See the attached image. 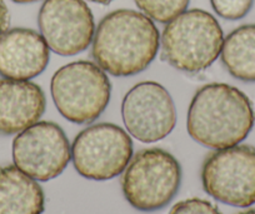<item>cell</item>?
<instances>
[{"mask_svg": "<svg viewBox=\"0 0 255 214\" xmlns=\"http://www.w3.org/2000/svg\"><path fill=\"white\" fill-rule=\"evenodd\" d=\"M180 184V163L173 154L161 148L139 151L122 177L125 199L140 212L165 208L178 194Z\"/></svg>", "mask_w": 255, "mask_h": 214, "instance_id": "obj_5", "label": "cell"}, {"mask_svg": "<svg viewBox=\"0 0 255 214\" xmlns=\"http://www.w3.org/2000/svg\"><path fill=\"white\" fill-rule=\"evenodd\" d=\"M93 3H98V4H102V5H108L113 1V0H90Z\"/></svg>", "mask_w": 255, "mask_h": 214, "instance_id": "obj_20", "label": "cell"}, {"mask_svg": "<svg viewBox=\"0 0 255 214\" xmlns=\"http://www.w3.org/2000/svg\"><path fill=\"white\" fill-rule=\"evenodd\" d=\"M190 0H135L138 8L153 20L166 24L186 10Z\"/></svg>", "mask_w": 255, "mask_h": 214, "instance_id": "obj_15", "label": "cell"}, {"mask_svg": "<svg viewBox=\"0 0 255 214\" xmlns=\"http://www.w3.org/2000/svg\"><path fill=\"white\" fill-rule=\"evenodd\" d=\"M92 44L93 58L103 70L114 77H130L155 59L160 34L145 14L119 9L100 20Z\"/></svg>", "mask_w": 255, "mask_h": 214, "instance_id": "obj_1", "label": "cell"}, {"mask_svg": "<svg viewBox=\"0 0 255 214\" xmlns=\"http://www.w3.org/2000/svg\"><path fill=\"white\" fill-rule=\"evenodd\" d=\"M125 128L135 139L154 143L168 137L176 124V109L168 90L156 82H140L122 103Z\"/></svg>", "mask_w": 255, "mask_h": 214, "instance_id": "obj_9", "label": "cell"}, {"mask_svg": "<svg viewBox=\"0 0 255 214\" xmlns=\"http://www.w3.org/2000/svg\"><path fill=\"white\" fill-rule=\"evenodd\" d=\"M9 21H10V15H9L8 6L4 3V0H0V35L8 30Z\"/></svg>", "mask_w": 255, "mask_h": 214, "instance_id": "obj_18", "label": "cell"}, {"mask_svg": "<svg viewBox=\"0 0 255 214\" xmlns=\"http://www.w3.org/2000/svg\"><path fill=\"white\" fill-rule=\"evenodd\" d=\"M50 92L56 109L65 119L74 124H88L107 109L112 84L98 64L78 60L55 71Z\"/></svg>", "mask_w": 255, "mask_h": 214, "instance_id": "obj_4", "label": "cell"}, {"mask_svg": "<svg viewBox=\"0 0 255 214\" xmlns=\"http://www.w3.org/2000/svg\"><path fill=\"white\" fill-rule=\"evenodd\" d=\"M204 191L215 201L247 208L255 203V147L242 144L217 149L202 167Z\"/></svg>", "mask_w": 255, "mask_h": 214, "instance_id": "obj_7", "label": "cell"}, {"mask_svg": "<svg viewBox=\"0 0 255 214\" xmlns=\"http://www.w3.org/2000/svg\"><path fill=\"white\" fill-rule=\"evenodd\" d=\"M220 55L232 77L255 83V24H245L230 31L224 39Z\"/></svg>", "mask_w": 255, "mask_h": 214, "instance_id": "obj_14", "label": "cell"}, {"mask_svg": "<svg viewBox=\"0 0 255 214\" xmlns=\"http://www.w3.org/2000/svg\"><path fill=\"white\" fill-rule=\"evenodd\" d=\"M11 1L18 4H29V3H35V1H39V0H11Z\"/></svg>", "mask_w": 255, "mask_h": 214, "instance_id": "obj_19", "label": "cell"}, {"mask_svg": "<svg viewBox=\"0 0 255 214\" xmlns=\"http://www.w3.org/2000/svg\"><path fill=\"white\" fill-rule=\"evenodd\" d=\"M133 158V142L119 125L99 123L83 129L72 144L78 173L90 181H109L122 174Z\"/></svg>", "mask_w": 255, "mask_h": 214, "instance_id": "obj_6", "label": "cell"}, {"mask_svg": "<svg viewBox=\"0 0 255 214\" xmlns=\"http://www.w3.org/2000/svg\"><path fill=\"white\" fill-rule=\"evenodd\" d=\"M224 34L215 16L202 9L185 10L161 34V58L178 70L198 74L222 53Z\"/></svg>", "mask_w": 255, "mask_h": 214, "instance_id": "obj_3", "label": "cell"}, {"mask_svg": "<svg viewBox=\"0 0 255 214\" xmlns=\"http://www.w3.org/2000/svg\"><path fill=\"white\" fill-rule=\"evenodd\" d=\"M169 214H222L210 202L200 198H190L176 203Z\"/></svg>", "mask_w": 255, "mask_h": 214, "instance_id": "obj_17", "label": "cell"}, {"mask_svg": "<svg viewBox=\"0 0 255 214\" xmlns=\"http://www.w3.org/2000/svg\"><path fill=\"white\" fill-rule=\"evenodd\" d=\"M72 159L64 130L53 122H36L13 140L14 166L39 182L60 176Z\"/></svg>", "mask_w": 255, "mask_h": 214, "instance_id": "obj_8", "label": "cell"}, {"mask_svg": "<svg viewBox=\"0 0 255 214\" xmlns=\"http://www.w3.org/2000/svg\"><path fill=\"white\" fill-rule=\"evenodd\" d=\"M46 99L43 89L29 80L0 79V134L13 135L43 117Z\"/></svg>", "mask_w": 255, "mask_h": 214, "instance_id": "obj_12", "label": "cell"}, {"mask_svg": "<svg viewBox=\"0 0 255 214\" xmlns=\"http://www.w3.org/2000/svg\"><path fill=\"white\" fill-rule=\"evenodd\" d=\"M215 13L228 20L243 19L253 8L254 0H210Z\"/></svg>", "mask_w": 255, "mask_h": 214, "instance_id": "obj_16", "label": "cell"}, {"mask_svg": "<svg viewBox=\"0 0 255 214\" xmlns=\"http://www.w3.org/2000/svg\"><path fill=\"white\" fill-rule=\"evenodd\" d=\"M254 123V108L242 90L224 83H210L191 99L186 129L195 142L217 151L238 146L249 135Z\"/></svg>", "mask_w": 255, "mask_h": 214, "instance_id": "obj_2", "label": "cell"}, {"mask_svg": "<svg viewBox=\"0 0 255 214\" xmlns=\"http://www.w3.org/2000/svg\"><path fill=\"white\" fill-rule=\"evenodd\" d=\"M50 51L43 35L28 28H13L0 35V77L29 80L45 70Z\"/></svg>", "mask_w": 255, "mask_h": 214, "instance_id": "obj_11", "label": "cell"}, {"mask_svg": "<svg viewBox=\"0 0 255 214\" xmlns=\"http://www.w3.org/2000/svg\"><path fill=\"white\" fill-rule=\"evenodd\" d=\"M237 214H255V209H248V211L239 212V213H237Z\"/></svg>", "mask_w": 255, "mask_h": 214, "instance_id": "obj_21", "label": "cell"}, {"mask_svg": "<svg viewBox=\"0 0 255 214\" xmlns=\"http://www.w3.org/2000/svg\"><path fill=\"white\" fill-rule=\"evenodd\" d=\"M45 196L40 184L15 166L0 167V214H41Z\"/></svg>", "mask_w": 255, "mask_h": 214, "instance_id": "obj_13", "label": "cell"}, {"mask_svg": "<svg viewBox=\"0 0 255 214\" xmlns=\"http://www.w3.org/2000/svg\"><path fill=\"white\" fill-rule=\"evenodd\" d=\"M38 24L49 49L63 56L82 53L94 38V16L84 0H45Z\"/></svg>", "mask_w": 255, "mask_h": 214, "instance_id": "obj_10", "label": "cell"}]
</instances>
